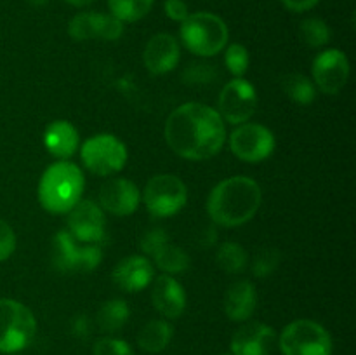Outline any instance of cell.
Instances as JSON below:
<instances>
[{
  "instance_id": "cell-1",
  "label": "cell",
  "mask_w": 356,
  "mask_h": 355,
  "mask_svg": "<svg viewBox=\"0 0 356 355\" xmlns=\"http://www.w3.org/2000/svg\"><path fill=\"white\" fill-rule=\"evenodd\" d=\"M165 139L174 153L188 160H207L221 152L226 141L225 120L204 103H184L169 115Z\"/></svg>"
},
{
  "instance_id": "cell-2",
  "label": "cell",
  "mask_w": 356,
  "mask_h": 355,
  "mask_svg": "<svg viewBox=\"0 0 356 355\" xmlns=\"http://www.w3.org/2000/svg\"><path fill=\"white\" fill-rule=\"evenodd\" d=\"M263 202L261 187L247 176L226 178L212 188L207 200V212L214 223L233 228L250 221Z\"/></svg>"
},
{
  "instance_id": "cell-3",
  "label": "cell",
  "mask_w": 356,
  "mask_h": 355,
  "mask_svg": "<svg viewBox=\"0 0 356 355\" xmlns=\"http://www.w3.org/2000/svg\"><path fill=\"white\" fill-rule=\"evenodd\" d=\"M83 173L76 164L59 160L44 171L38 183V202L51 214H66L82 200Z\"/></svg>"
},
{
  "instance_id": "cell-4",
  "label": "cell",
  "mask_w": 356,
  "mask_h": 355,
  "mask_svg": "<svg viewBox=\"0 0 356 355\" xmlns=\"http://www.w3.org/2000/svg\"><path fill=\"white\" fill-rule=\"evenodd\" d=\"M181 40L190 52L209 58L226 47L228 26L212 13L190 14L181 23Z\"/></svg>"
},
{
  "instance_id": "cell-5",
  "label": "cell",
  "mask_w": 356,
  "mask_h": 355,
  "mask_svg": "<svg viewBox=\"0 0 356 355\" xmlns=\"http://www.w3.org/2000/svg\"><path fill=\"white\" fill-rule=\"evenodd\" d=\"M37 320L31 310L16 299L0 298V352L17 354L31 345Z\"/></svg>"
},
{
  "instance_id": "cell-6",
  "label": "cell",
  "mask_w": 356,
  "mask_h": 355,
  "mask_svg": "<svg viewBox=\"0 0 356 355\" xmlns=\"http://www.w3.org/2000/svg\"><path fill=\"white\" fill-rule=\"evenodd\" d=\"M284 355H332V338L322 324L299 319L287 324L278 338Z\"/></svg>"
},
{
  "instance_id": "cell-7",
  "label": "cell",
  "mask_w": 356,
  "mask_h": 355,
  "mask_svg": "<svg viewBox=\"0 0 356 355\" xmlns=\"http://www.w3.org/2000/svg\"><path fill=\"white\" fill-rule=\"evenodd\" d=\"M141 200L153 218H170L188 202V188L174 174H156L146 183Z\"/></svg>"
},
{
  "instance_id": "cell-8",
  "label": "cell",
  "mask_w": 356,
  "mask_h": 355,
  "mask_svg": "<svg viewBox=\"0 0 356 355\" xmlns=\"http://www.w3.org/2000/svg\"><path fill=\"white\" fill-rule=\"evenodd\" d=\"M127 146L113 134H96L80 148L83 166L96 176H113L127 164Z\"/></svg>"
},
{
  "instance_id": "cell-9",
  "label": "cell",
  "mask_w": 356,
  "mask_h": 355,
  "mask_svg": "<svg viewBox=\"0 0 356 355\" xmlns=\"http://www.w3.org/2000/svg\"><path fill=\"white\" fill-rule=\"evenodd\" d=\"M275 136L268 127L254 122L240 124L229 134V150L240 160L249 164H257L266 160L275 150Z\"/></svg>"
},
{
  "instance_id": "cell-10",
  "label": "cell",
  "mask_w": 356,
  "mask_h": 355,
  "mask_svg": "<svg viewBox=\"0 0 356 355\" xmlns=\"http://www.w3.org/2000/svg\"><path fill=\"white\" fill-rule=\"evenodd\" d=\"M218 113L228 124L240 125L249 122V118L256 113L257 94L256 89L245 79H233L222 87L218 100Z\"/></svg>"
},
{
  "instance_id": "cell-11",
  "label": "cell",
  "mask_w": 356,
  "mask_h": 355,
  "mask_svg": "<svg viewBox=\"0 0 356 355\" xmlns=\"http://www.w3.org/2000/svg\"><path fill=\"white\" fill-rule=\"evenodd\" d=\"M313 79L322 93L336 96L350 79V61L339 49H325L313 61Z\"/></svg>"
},
{
  "instance_id": "cell-12",
  "label": "cell",
  "mask_w": 356,
  "mask_h": 355,
  "mask_svg": "<svg viewBox=\"0 0 356 355\" xmlns=\"http://www.w3.org/2000/svg\"><path fill=\"white\" fill-rule=\"evenodd\" d=\"M68 232L80 244L104 242V212L92 200H79L68 212Z\"/></svg>"
},
{
  "instance_id": "cell-13",
  "label": "cell",
  "mask_w": 356,
  "mask_h": 355,
  "mask_svg": "<svg viewBox=\"0 0 356 355\" xmlns=\"http://www.w3.org/2000/svg\"><path fill=\"white\" fill-rule=\"evenodd\" d=\"M141 191L127 178H111L99 190V207L113 216H129L138 211Z\"/></svg>"
},
{
  "instance_id": "cell-14",
  "label": "cell",
  "mask_w": 356,
  "mask_h": 355,
  "mask_svg": "<svg viewBox=\"0 0 356 355\" xmlns=\"http://www.w3.org/2000/svg\"><path fill=\"white\" fill-rule=\"evenodd\" d=\"M277 334L264 322H249L240 327L232 338V355H270Z\"/></svg>"
},
{
  "instance_id": "cell-15",
  "label": "cell",
  "mask_w": 356,
  "mask_h": 355,
  "mask_svg": "<svg viewBox=\"0 0 356 355\" xmlns=\"http://www.w3.org/2000/svg\"><path fill=\"white\" fill-rule=\"evenodd\" d=\"M179 44L169 33H156L146 44L143 61L146 70L153 75H165L172 72L179 63Z\"/></svg>"
},
{
  "instance_id": "cell-16",
  "label": "cell",
  "mask_w": 356,
  "mask_h": 355,
  "mask_svg": "<svg viewBox=\"0 0 356 355\" xmlns=\"http://www.w3.org/2000/svg\"><path fill=\"white\" fill-rule=\"evenodd\" d=\"M153 275L155 271H153V265L149 263L148 258L138 256V254H132V256L118 261L111 271L115 285L125 292H139L146 289L153 281Z\"/></svg>"
},
{
  "instance_id": "cell-17",
  "label": "cell",
  "mask_w": 356,
  "mask_h": 355,
  "mask_svg": "<svg viewBox=\"0 0 356 355\" xmlns=\"http://www.w3.org/2000/svg\"><path fill=\"white\" fill-rule=\"evenodd\" d=\"M152 301L163 317L177 319L186 310V292L172 275H159L153 282Z\"/></svg>"
},
{
  "instance_id": "cell-18",
  "label": "cell",
  "mask_w": 356,
  "mask_h": 355,
  "mask_svg": "<svg viewBox=\"0 0 356 355\" xmlns=\"http://www.w3.org/2000/svg\"><path fill=\"white\" fill-rule=\"evenodd\" d=\"M257 306V292L252 282L236 281L228 287L225 296V312L233 322H245L252 317Z\"/></svg>"
},
{
  "instance_id": "cell-19",
  "label": "cell",
  "mask_w": 356,
  "mask_h": 355,
  "mask_svg": "<svg viewBox=\"0 0 356 355\" xmlns=\"http://www.w3.org/2000/svg\"><path fill=\"white\" fill-rule=\"evenodd\" d=\"M80 136L75 125L68 120H54L45 127L44 145L51 155L58 159H70L79 148Z\"/></svg>"
},
{
  "instance_id": "cell-20",
  "label": "cell",
  "mask_w": 356,
  "mask_h": 355,
  "mask_svg": "<svg viewBox=\"0 0 356 355\" xmlns=\"http://www.w3.org/2000/svg\"><path fill=\"white\" fill-rule=\"evenodd\" d=\"M174 336V329L167 320L155 319L141 327L138 334V345L141 350L148 354H160L170 345Z\"/></svg>"
},
{
  "instance_id": "cell-21",
  "label": "cell",
  "mask_w": 356,
  "mask_h": 355,
  "mask_svg": "<svg viewBox=\"0 0 356 355\" xmlns=\"http://www.w3.org/2000/svg\"><path fill=\"white\" fill-rule=\"evenodd\" d=\"M79 240L73 239L68 230H61L52 239V265L61 274H75V260L79 253Z\"/></svg>"
},
{
  "instance_id": "cell-22",
  "label": "cell",
  "mask_w": 356,
  "mask_h": 355,
  "mask_svg": "<svg viewBox=\"0 0 356 355\" xmlns=\"http://www.w3.org/2000/svg\"><path fill=\"white\" fill-rule=\"evenodd\" d=\"M129 315H131V308H129L127 301H124V299L115 298L110 299V301H104L97 310V327L103 333L113 334L127 324Z\"/></svg>"
},
{
  "instance_id": "cell-23",
  "label": "cell",
  "mask_w": 356,
  "mask_h": 355,
  "mask_svg": "<svg viewBox=\"0 0 356 355\" xmlns=\"http://www.w3.org/2000/svg\"><path fill=\"white\" fill-rule=\"evenodd\" d=\"M282 89L294 103L302 104V106L312 104L316 97L315 84L308 77L301 75V73H289V75H285L282 79Z\"/></svg>"
},
{
  "instance_id": "cell-24",
  "label": "cell",
  "mask_w": 356,
  "mask_h": 355,
  "mask_svg": "<svg viewBox=\"0 0 356 355\" xmlns=\"http://www.w3.org/2000/svg\"><path fill=\"white\" fill-rule=\"evenodd\" d=\"M216 263L219 265L221 270L226 274L238 275L242 274L249 263V256H247L245 249L236 242H225L219 246L218 253H216Z\"/></svg>"
},
{
  "instance_id": "cell-25",
  "label": "cell",
  "mask_w": 356,
  "mask_h": 355,
  "mask_svg": "<svg viewBox=\"0 0 356 355\" xmlns=\"http://www.w3.org/2000/svg\"><path fill=\"white\" fill-rule=\"evenodd\" d=\"M101 19H103V13L76 14L68 24L70 37L79 42L90 40V38H99Z\"/></svg>"
},
{
  "instance_id": "cell-26",
  "label": "cell",
  "mask_w": 356,
  "mask_h": 355,
  "mask_svg": "<svg viewBox=\"0 0 356 355\" xmlns=\"http://www.w3.org/2000/svg\"><path fill=\"white\" fill-rule=\"evenodd\" d=\"M153 260H155L156 267L165 271L167 275L183 274L190 268V256L181 247L170 246V244H167L159 253L153 254Z\"/></svg>"
},
{
  "instance_id": "cell-27",
  "label": "cell",
  "mask_w": 356,
  "mask_h": 355,
  "mask_svg": "<svg viewBox=\"0 0 356 355\" xmlns=\"http://www.w3.org/2000/svg\"><path fill=\"white\" fill-rule=\"evenodd\" d=\"M111 14L122 23L143 19L152 10L153 0H108Z\"/></svg>"
},
{
  "instance_id": "cell-28",
  "label": "cell",
  "mask_w": 356,
  "mask_h": 355,
  "mask_svg": "<svg viewBox=\"0 0 356 355\" xmlns=\"http://www.w3.org/2000/svg\"><path fill=\"white\" fill-rule=\"evenodd\" d=\"M299 33H301L302 42L309 47L316 49L325 45L330 40V28L329 24L318 17H308L299 26Z\"/></svg>"
},
{
  "instance_id": "cell-29",
  "label": "cell",
  "mask_w": 356,
  "mask_h": 355,
  "mask_svg": "<svg viewBox=\"0 0 356 355\" xmlns=\"http://www.w3.org/2000/svg\"><path fill=\"white\" fill-rule=\"evenodd\" d=\"M103 260V246L101 244H80L75 260V274H87L96 270Z\"/></svg>"
},
{
  "instance_id": "cell-30",
  "label": "cell",
  "mask_w": 356,
  "mask_h": 355,
  "mask_svg": "<svg viewBox=\"0 0 356 355\" xmlns=\"http://www.w3.org/2000/svg\"><path fill=\"white\" fill-rule=\"evenodd\" d=\"M282 261V254L277 247H266V249H261L256 254L252 261V274L257 278H266L268 275L273 274L278 268Z\"/></svg>"
},
{
  "instance_id": "cell-31",
  "label": "cell",
  "mask_w": 356,
  "mask_h": 355,
  "mask_svg": "<svg viewBox=\"0 0 356 355\" xmlns=\"http://www.w3.org/2000/svg\"><path fill=\"white\" fill-rule=\"evenodd\" d=\"M225 65L235 79H240L249 70V51L242 44L228 45L225 52Z\"/></svg>"
},
{
  "instance_id": "cell-32",
  "label": "cell",
  "mask_w": 356,
  "mask_h": 355,
  "mask_svg": "<svg viewBox=\"0 0 356 355\" xmlns=\"http://www.w3.org/2000/svg\"><path fill=\"white\" fill-rule=\"evenodd\" d=\"M94 355H134L131 345L120 338H101L94 345Z\"/></svg>"
},
{
  "instance_id": "cell-33",
  "label": "cell",
  "mask_w": 356,
  "mask_h": 355,
  "mask_svg": "<svg viewBox=\"0 0 356 355\" xmlns=\"http://www.w3.org/2000/svg\"><path fill=\"white\" fill-rule=\"evenodd\" d=\"M167 244H169V235H167V232L163 228L148 230V232L143 233L141 240H139V247L148 256L156 254Z\"/></svg>"
},
{
  "instance_id": "cell-34",
  "label": "cell",
  "mask_w": 356,
  "mask_h": 355,
  "mask_svg": "<svg viewBox=\"0 0 356 355\" xmlns=\"http://www.w3.org/2000/svg\"><path fill=\"white\" fill-rule=\"evenodd\" d=\"M216 77V70L209 63H193L183 73L186 84H209Z\"/></svg>"
},
{
  "instance_id": "cell-35",
  "label": "cell",
  "mask_w": 356,
  "mask_h": 355,
  "mask_svg": "<svg viewBox=\"0 0 356 355\" xmlns=\"http://www.w3.org/2000/svg\"><path fill=\"white\" fill-rule=\"evenodd\" d=\"M16 251V233L13 226L0 218V261H6Z\"/></svg>"
},
{
  "instance_id": "cell-36",
  "label": "cell",
  "mask_w": 356,
  "mask_h": 355,
  "mask_svg": "<svg viewBox=\"0 0 356 355\" xmlns=\"http://www.w3.org/2000/svg\"><path fill=\"white\" fill-rule=\"evenodd\" d=\"M124 33V23L113 16V14H103L101 21V40H117Z\"/></svg>"
},
{
  "instance_id": "cell-37",
  "label": "cell",
  "mask_w": 356,
  "mask_h": 355,
  "mask_svg": "<svg viewBox=\"0 0 356 355\" xmlns=\"http://www.w3.org/2000/svg\"><path fill=\"white\" fill-rule=\"evenodd\" d=\"M165 14L172 21H179L183 23L188 16H190V10L184 0H165Z\"/></svg>"
},
{
  "instance_id": "cell-38",
  "label": "cell",
  "mask_w": 356,
  "mask_h": 355,
  "mask_svg": "<svg viewBox=\"0 0 356 355\" xmlns=\"http://www.w3.org/2000/svg\"><path fill=\"white\" fill-rule=\"evenodd\" d=\"M70 331H72L73 336L76 340H87L90 334V320L89 317L80 313V315H75L72 320V326H70Z\"/></svg>"
},
{
  "instance_id": "cell-39",
  "label": "cell",
  "mask_w": 356,
  "mask_h": 355,
  "mask_svg": "<svg viewBox=\"0 0 356 355\" xmlns=\"http://www.w3.org/2000/svg\"><path fill=\"white\" fill-rule=\"evenodd\" d=\"M320 0H282L284 7H287L292 13H305V10L313 9Z\"/></svg>"
},
{
  "instance_id": "cell-40",
  "label": "cell",
  "mask_w": 356,
  "mask_h": 355,
  "mask_svg": "<svg viewBox=\"0 0 356 355\" xmlns=\"http://www.w3.org/2000/svg\"><path fill=\"white\" fill-rule=\"evenodd\" d=\"M66 2L72 3V6H75V7H86V6H89V3H92L94 0H66Z\"/></svg>"
},
{
  "instance_id": "cell-41",
  "label": "cell",
  "mask_w": 356,
  "mask_h": 355,
  "mask_svg": "<svg viewBox=\"0 0 356 355\" xmlns=\"http://www.w3.org/2000/svg\"><path fill=\"white\" fill-rule=\"evenodd\" d=\"M26 2L30 3V6H33V7H42V6H45L49 0H26Z\"/></svg>"
},
{
  "instance_id": "cell-42",
  "label": "cell",
  "mask_w": 356,
  "mask_h": 355,
  "mask_svg": "<svg viewBox=\"0 0 356 355\" xmlns=\"http://www.w3.org/2000/svg\"><path fill=\"white\" fill-rule=\"evenodd\" d=\"M222 355H232V354H222Z\"/></svg>"
},
{
  "instance_id": "cell-43",
  "label": "cell",
  "mask_w": 356,
  "mask_h": 355,
  "mask_svg": "<svg viewBox=\"0 0 356 355\" xmlns=\"http://www.w3.org/2000/svg\"><path fill=\"white\" fill-rule=\"evenodd\" d=\"M9 355H17V354H9Z\"/></svg>"
}]
</instances>
